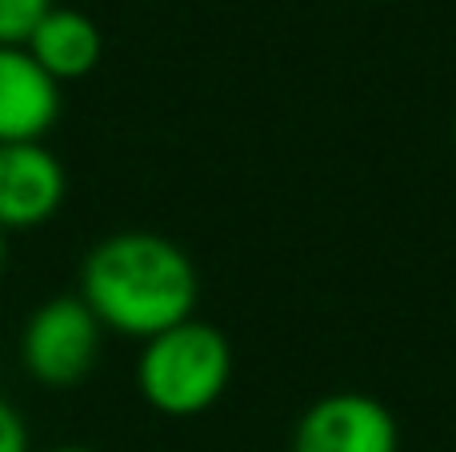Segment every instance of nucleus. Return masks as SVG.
Returning a JSON list of instances; mask_svg holds the SVG:
<instances>
[{"instance_id":"obj_3","label":"nucleus","mask_w":456,"mask_h":452,"mask_svg":"<svg viewBox=\"0 0 456 452\" xmlns=\"http://www.w3.org/2000/svg\"><path fill=\"white\" fill-rule=\"evenodd\" d=\"M101 357V320L80 296H53L28 317L20 336L24 373L45 389H72Z\"/></svg>"},{"instance_id":"obj_6","label":"nucleus","mask_w":456,"mask_h":452,"mask_svg":"<svg viewBox=\"0 0 456 452\" xmlns=\"http://www.w3.org/2000/svg\"><path fill=\"white\" fill-rule=\"evenodd\" d=\"M61 117V85L28 56L0 44V144L45 141Z\"/></svg>"},{"instance_id":"obj_7","label":"nucleus","mask_w":456,"mask_h":452,"mask_svg":"<svg viewBox=\"0 0 456 452\" xmlns=\"http://www.w3.org/2000/svg\"><path fill=\"white\" fill-rule=\"evenodd\" d=\"M24 48L56 85H64V80H85L101 64L104 36L93 16L53 4V12L37 24V32L28 36Z\"/></svg>"},{"instance_id":"obj_2","label":"nucleus","mask_w":456,"mask_h":452,"mask_svg":"<svg viewBox=\"0 0 456 452\" xmlns=\"http://www.w3.org/2000/svg\"><path fill=\"white\" fill-rule=\"evenodd\" d=\"M232 381V344L205 320H184L144 341L136 360L141 397L165 416H200L224 397Z\"/></svg>"},{"instance_id":"obj_8","label":"nucleus","mask_w":456,"mask_h":452,"mask_svg":"<svg viewBox=\"0 0 456 452\" xmlns=\"http://www.w3.org/2000/svg\"><path fill=\"white\" fill-rule=\"evenodd\" d=\"M48 12H53V0H0V44L24 48Z\"/></svg>"},{"instance_id":"obj_10","label":"nucleus","mask_w":456,"mask_h":452,"mask_svg":"<svg viewBox=\"0 0 456 452\" xmlns=\"http://www.w3.org/2000/svg\"><path fill=\"white\" fill-rule=\"evenodd\" d=\"M48 452H93V448H85V445H61V448H48Z\"/></svg>"},{"instance_id":"obj_5","label":"nucleus","mask_w":456,"mask_h":452,"mask_svg":"<svg viewBox=\"0 0 456 452\" xmlns=\"http://www.w3.org/2000/svg\"><path fill=\"white\" fill-rule=\"evenodd\" d=\"M69 176L45 141L0 144V232H28L53 221L64 205Z\"/></svg>"},{"instance_id":"obj_9","label":"nucleus","mask_w":456,"mask_h":452,"mask_svg":"<svg viewBox=\"0 0 456 452\" xmlns=\"http://www.w3.org/2000/svg\"><path fill=\"white\" fill-rule=\"evenodd\" d=\"M0 452H28V429L8 400H0Z\"/></svg>"},{"instance_id":"obj_11","label":"nucleus","mask_w":456,"mask_h":452,"mask_svg":"<svg viewBox=\"0 0 456 452\" xmlns=\"http://www.w3.org/2000/svg\"><path fill=\"white\" fill-rule=\"evenodd\" d=\"M0 269H4V232H0Z\"/></svg>"},{"instance_id":"obj_4","label":"nucleus","mask_w":456,"mask_h":452,"mask_svg":"<svg viewBox=\"0 0 456 452\" xmlns=\"http://www.w3.org/2000/svg\"><path fill=\"white\" fill-rule=\"evenodd\" d=\"M396 416L364 392H329L292 429V452H396Z\"/></svg>"},{"instance_id":"obj_1","label":"nucleus","mask_w":456,"mask_h":452,"mask_svg":"<svg viewBox=\"0 0 456 452\" xmlns=\"http://www.w3.org/2000/svg\"><path fill=\"white\" fill-rule=\"evenodd\" d=\"M80 301L101 328L152 341L192 320L200 301L197 264L157 232H112L80 264Z\"/></svg>"}]
</instances>
